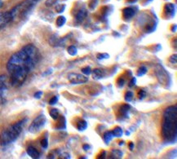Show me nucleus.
Returning <instances> with one entry per match:
<instances>
[{"label": "nucleus", "mask_w": 177, "mask_h": 159, "mask_svg": "<svg viewBox=\"0 0 177 159\" xmlns=\"http://www.w3.org/2000/svg\"><path fill=\"white\" fill-rule=\"evenodd\" d=\"M77 128L80 131H83L87 128V122L84 120H80L77 123Z\"/></svg>", "instance_id": "f3484780"}, {"label": "nucleus", "mask_w": 177, "mask_h": 159, "mask_svg": "<svg viewBox=\"0 0 177 159\" xmlns=\"http://www.w3.org/2000/svg\"><path fill=\"white\" fill-rule=\"evenodd\" d=\"M68 80L71 84H83L88 81V78L83 74L71 73L68 75Z\"/></svg>", "instance_id": "0eeeda50"}, {"label": "nucleus", "mask_w": 177, "mask_h": 159, "mask_svg": "<svg viewBox=\"0 0 177 159\" xmlns=\"http://www.w3.org/2000/svg\"><path fill=\"white\" fill-rule=\"evenodd\" d=\"M12 22V16L10 11L0 12V31L8 26V24Z\"/></svg>", "instance_id": "6e6552de"}, {"label": "nucleus", "mask_w": 177, "mask_h": 159, "mask_svg": "<svg viewBox=\"0 0 177 159\" xmlns=\"http://www.w3.org/2000/svg\"><path fill=\"white\" fill-rule=\"evenodd\" d=\"M124 99L127 102H131L132 100V99H133V93H132V91H127L125 94Z\"/></svg>", "instance_id": "a878e982"}, {"label": "nucleus", "mask_w": 177, "mask_h": 159, "mask_svg": "<svg viewBox=\"0 0 177 159\" xmlns=\"http://www.w3.org/2000/svg\"><path fill=\"white\" fill-rule=\"evenodd\" d=\"M49 114L53 120H57L58 117H60V113H59V110L57 109H52L49 111Z\"/></svg>", "instance_id": "6ab92c4d"}, {"label": "nucleus", "mask_w": 177, "mask_h": 159, "mask_svg": "<svg viewBox=\"0 0 177 159\" xmlns=\"http://www.w3.org/2000/svg\"><path fill=\"white\" fill-rule=\"evenodd\" d=\"M149 1H152V0H149Z\"/></svg>", "instance_id": "49530a36"}, {"label": "nucleus", "mask_w": 177, "mask_h": 159, "mask_svg": "<svg viewBox=\"0 0 177 159\" xmlns=\"http://www.w3.org/2000/svg\"><path fill=\"white\" fill-rule=\"evenodd\" d=\"M40 52L34 44H27L14 53L7 63V70L10 75V83L19 87L26 80L40 60Z\"/></svg>", "instance_id": "f257e3e1"}, {"label": "nucleus", "mask_w": 177, "mask_h": 159, "mask_svg": "<svg viewBox=\"0 0 177 159\" xmlns=\"http://www.w3.org/2000/svg\"><path fill=\"white\" fill-rule=\"evenodd\" d=\"M98 4V1L97 0H91L90 3H89V8L91 9H94L96 7V5Z\"/></svg>", "instance_id": "7c9ffc66"}, {"label": "nucleus", "mask_w": 177, "mask_h": 159, "mask_svg": "<svg viewBox=\"0 0 177 159\" xmlns=\"http://www.w3.org/2000/svg\"><path fill=\"white\" fill-rule=\"evenodd\" d=\"M3 5H4V2H3V0H0V8L3 7Z\"/></svg>", "instance_id": "79ce46f5"}, {"label": "nucleus", "mask_w": 177, "mask_h": 159, "mask_svg": "<svg viewBox=\"0 0 177 159\" xmlns=\"http://www.w3.org/2000/svg\"><path fill=\"white\" fill-rule=\"evenodd\" d=\"M59 158H63V159H69L70 158V155L68 153H61L59 157Z\"/></svg>", "instance_id": "c9c22d12"}, {"label": "nucleus", "mask_w": 177, "mask_h": 159, "mask_svg": "<svg viewBox=\"0 0 177 159\" xmlns=\"http://www.w3.org/2000/svg\"><path fill=\"white\" fill-rule=\"evenodd\" d=\"M125 84V80L122 78H120L118 80V87H122Z\"/></svg>", "instance_id": "f704fd0d"}, {"label": "nucleus", "mask_w": 177, "mask_h": 159, "mask_svg": "<svg viewBox=\"0 0 177 159\" xmlns=\"http://www.w3.org/2000/svg\"><path fill=\"white\" fill-rule=\"evenodd\" d=\"M135 14H136V11L132 8H126L122 10V16L126 20L132 19Z\"/></svg>", "instance_id": "f8f14e48"}, {"label": "nucleus", "mask_w": 177, "mask_h": 159, "mask_svg": "<svg viewBox=\"0 0 177 159\" xmlns=\"http://www.w3.org/2000/svg\"><path fill=\"white\" fill-rule=\"evenodd\" d=\"M111 153H112L113 158H122V155H123L122 152L118 150V149H113V150H112Z\"/></svg>", "instance_id": "5701e85b"}, {"label": "nucleus", "mask_w": 177, "mask_h": 159, "mask_svg": "<svg viewBox=\"0 0 177 159\" xmlns=\"http://www.w3.org/2000/svg\"><path fill=\"white\" fill-rule=\"evenodd\" d=\"M113 137L114 136H113L112 131H106V132L104 134V136H103V140H104V141H105V143L106 144H109V142L113 140Z\"/></svg>", "instance_id": "dca6fc26"}, {"label": "nucleus", "mask_w": 177, "mask_h": 159, "mask_svg": "<svg viewBox=\"0 0 177 159\" xmlns=\"http://www.w3.org/2000/svg\"><path fill=\"white\" fill-rule=\"evenodd\" d=\"M66 22V18L64 16H60L57 19V25L58 27H62Z\"/></svg>", "instance_id": "412c9836"}, {"label": "nucleus", "mask_w": 177, "mask_h": 159, "mask_svg": "<svg viewBox=\"0 0 177 159\" xmlns=\"http://www.w3.org/2000/svg\"><path fill=\"white\" fill-rule=\"evenodd\" d=\"M176 25H174L173 26L171 27V31H172V32H174V33H175V32H176Z\"/></svg>", "instance_id": "a19ab883"}, {"label": "nucleus", "mask_w": 177, "mask_h": 159, "mask_svg": "<svg viewBox=\"0 0 177 159\" xmlns=\"http://www.w3.org/2000/svg\"><path fill=\"white\" fill-rule=\"evenodd\" d=\"M46 122H47V119L43 114L38 115L30 124V127H29V131L32 134H36V133L39 132L45 126Z\"/></svg>", "instance_id": "39448f33"}, {"label": "nucleus", "mask_w": 177, "mask_h": 159, "mask_svg": "<svg viewBox=\"0 0 177 159\" xmlns=\"http://www.w3.org/2000/svg\"><path fill=\"white\" fill-rule=\"evenodd\" d=\"M112 133H113V136L119 138V137H121L122 136L123 131H122V129L121 128V127H119V126H116V127L112 131Z\"/></svg>", "instance_id": "aec40b11"}, {"label": "nucleus", "mask_w": 177, "mask_h": 159, "mask_svg": "<svg viewBox=\"0 0 177 159\" xmlns=\"http://www.w3.org/2000/svg\"><path fill=\"white\" fill-rule=\"evenodd\" d=\"M67 51H68L69 54L70 56H72V57H74V56L77 55V53H78V49H77V47H76L75 46H69Z\"/></svg>", "instance_id": "4be33fe9"}, {"label": "nucleus", "mask_w": 177, "mask_h": 159, "mask_svg": "<svg viewBox=\"0 0 177 159\" xmlns=\"http://www.w3.org/2000/svg\"><path fill=\"white\" fill-rule=\"evenodd\" d=\"M42 94H43V92L42 91H37V92H35L34 93V98L35 99H40L42 97Z\"/></svg>", "instance_id": "e433bc0d"}, {"label": "nucleus", "mask_w": 177, "mask_h": 159, "mask_svg": "<svg viewBox=\"0 0 177 159\" xmlns=\"http://www.w3.org/2000/svg\"><path fill=\"white\" fill-rule=\"evenodd\" d=\"M129 134H130V133L128 132V131H127V132H126V135H127H127H129Z\"/></svg>", "instance_id": "a18cd8bd"}, {"label": "nucleus", "mask_w": 177, "mask_h": 159, "mask_svg": "<svg viewBox=\"0 0 177 159\" xmlns=\"http://www.w3.org/2000/svg\"><path fill=\"white\" fill-rule=\"evenodd\" d=\"M27 152V154L30 156L31 158H34V159H37L39 158V157H40V153H39V152L38 151V149H36V148L33 147V146H29L26 149Z\"/></svg>", "instance_id": "9d476101"}, {"label": "nucleus", "mask_w": 177, "mask_h": 159, "mask_svg": "<svg viewBox=\"0 0 177 159\" xmlns=\"http://www.w3.org/2000/svg\"><path fill=\"white\" fill-rule=\"evenodd\" d=\"M83 149L85 150V151H87V150H89V148H90V146L88 145V144H84L83 146Z\"/></svg>", "instance_id": "58836bf2"}, {"label": "nucleus", "mask_w": 177, "mask_h": 159, "mask_svg": "<svg viewBox=\"0 0 177 159\" xmlns=\"http://www.w3.org/2000/svg\"><path fill=\"white\" fill-rule=\"evenodd\" d=\"M169 61L171 63V64H176L177 63V56L176 54H174L171 57L169 58Z\"/></svg>", "instance_id": "2f4dec72"}, {"label": "nucleus", "mask_w": 177, "mask_h": 159, "mask_svg": "<svg viewBox=\"0 0 177 159\" xmlns=\"http://www.w3.org/2000/svg\"><path fill=\"white\" fill-rule=\"evenodd\" d=\"M8 88L7 76L0 75V105H4L6 102V92Z\"/></svg>", "instance_id": "423d86ee"}, {"label": "nucleus", "mask_w": 177, "mask_h": 159, "mask_svg": "<svg viewBox=\"0 0 177 159\" xmlns=\"http://www.w3.org/2000/svg\"><path fill=\"white\" fill-rule=\"evenodd\" d=\"M41 146L43 148H47L48 147V140L47 138H44V139H42L41 140Z\"/></svg>", "instance_id": "c756f323"}, {"label": "nucleus", "mask_w": 177, "mask_h": 159, "mask_svg": "<svg viewBox=\"0 0 177 159\" xmlns=\"http://www.w3.org/2000/svg\"><path fill=\"white\" fill-rule=\"evenodd\" d=\"M49 43L52 47H58L62 44V39L57 38V35H52L49 38Z\"/></svg>", "instance_id": "ddd939ff"}, {"label": "nucleus", "mask_w": 177, "mask_h": 159, "mask_svg": "<svg viewBox=\"0 0 177 159\" xmlns=\"http://www.w3.org/2000/svg\"><path fill=\"white\" fill-rule=\"evenodd\" d=\"M123 143H124V141H122V142H119V144H118L121 146V145H123Z\"/></svg>", "instance_id": "37998d69"}, {"label": "nucleus", "mask_w": 177, "mask_h": 159, "mask_svg": "<svg viewBox=\"0 0 177 159\" xmlns=\"http://www.w3.org/2000/svg\"><path fill=\"white\" fill-rule=\"evenodd\" d=\"M91 73H92L94 79H101V78H103V72L101 69H96L94 70H92Z\"/></svg>", "instance_id": "a211bd4d"}, {"label": "nucleus", "mask_w": 177, "mask_h": 159, "mask_svg": "<svg viewBox=\"0 0 177 159\" xmlns=\"http://www.w3.org/2000/svg\"><path fill=\"white\" fill-rule=\"evenodd\" d=\"M129 148H130V150H133V149H134V143L131 142V143L129 144Z\"/></svg>", "instance_id": "ea45409f"}, {"label": "nucleus", "mask_w": 177, "mask_h": 159, "mask_svg": "<svg viewBox=\"0 0 177 159\" xmlns=\"http://www.w3.org/2000/svg\"><path fill=\"white\" fill-rule=\"evenodd\" d=\"M27 121V118H24L22 120L9 126L8 128L4 129L0 134V144L2 146H7L16 141L21 135L24 126L25 125Z\"/></svg>", "instance_id": "7ed1b4c3"}, {"label": "nucleus", "mask_w": 177, "mask_h": 159, "mask_svg": "<svg viewBox=\"0 0 177 159\" xmlns=\"http://www.w3.org/2000/svg\"><path fill=\"white\" fill-rule=\"evenodd\" d=\"M177 135V106L168 107L163 113L162 136L166 142H175Z\"/></svg>", "instance_id": "f03ea898"}, {"label": "nucleus", "mask_w": 177, "mask_h": 159, "mask_svg": "<svg viewBox=\"0 0 177 159\" xmlns=\"http://www.w3.org/2000/svg\"><path fill=\"white\" fill-rule=\"evenodd\" d=\"M58 0H47L45 2V5L47 7H52L57 4Z\"/></svg>", "instance_id": "c85d7f7f"}, {"label": "nucleus", "mask_w": 177, "mask_h": 159, "mask_svg": "<svg viewBox=\"0 0 177 159\" xmlns=\"http://www.w3.org/2000/svg\"><path fill=\"white\" fill-rule=\"evenodd\" d=\"M165 12L167 17L171 18L175 16L176 12V7L173 4H168L165 6Z\"/></svg>", "instance_id": "9b49d317"}, {"label": "nucleus", "mask_w": 177, "mask_h": 159, "mask_svg": "<svg viewBox=\"0 0 177 159\" xmlns=\"http://www.w3.org/2000/svg\"><path fill=\"white\" fill-rule=\"evenodd\" d=\"M82 73L85 75L89 76L91 73V69L89 66H87V67H84V68L82 69Z\"/></svg>", "instance_id": "cd10ccee"}, {"label": "nucleus", "mask_w": 177, "mask_h": 159, "mask_svg": "<svg viewBox=\"0 0 177 159\" xmlns=\"http://www.w3.org/2000/svg\"><path fill=\"white\" fill-rule=\"evenodd\" d=\"M56 11H57V13H62V12H64V9H65V5L64 4H58L56 6Z\"/></svg>", "instance_id": "393cba45"}, {"label": "nucleus", "mask_w": 177, "mask_h": 159, "mask_svg": "<svg viewBox=\"0 0 177 159\" xmlns=\"http://www.w3.org/2000/svg\"><path fill=\"white\" fill-rule=\"evenodd\" d=\"M96 57L98 60H104V59H108L109 57V55L107 53H99L97 54Z\"/></svg>", "instance_id": "bb28decb"}, {"label": "nucleus", "mask_w": 177, "mask_h": 159, "mask_svg": "<svg viewBox=\"0 0 177 159\" xmlns=\"http://www.w3.org/2000/svg\"><path fill=\"white\" fill-rule=\"evenodd\" d=\"M145 96H146V91H144V90L139 91V92H138V97H139V100H143Z\"/></svg>", "instance_id": "473e14b6"}, {"label": "nucleus", "mask_w": 177, "mask_h": 159, "mask_svg": "<svg viewBox=\"0 0 177 159\" xmlns=\"http://www.w3.org/2000/svg\"><path fill=\"white\" fill-rule=\"evenodd\" d=\"M130 109L131 107L129 105H123L120 108V114L123 117H128V114H129V112H130Z\"/></svg>", "instance_id": "2eb2a0df"}, {"label": "nucleus", "mask_w": 177, "mask_h": 159, "mask_svg": "<svg viewBox=\"0 0 177 159\" xmlns=\"http://www.w3.org/2000/svg\"><path fill=\"white\" fill-rule=\"evenodd\" d=\"M58 119H59V122L57 125V129L63 130V129L66 128V121H65V118H64V116H60L58 117Z\"/></svg>", "instance_id": "4468645a"}, {"label": "nucleus", "mask_w": 177, "mask_h": 159, "mask_svg": "<svg viewBox=\"0 0 177 159\" xmlns=\"http://www.w3.org/2000/svg\"><path fill=\"white\" fill-rule=\"evenodd\" d=\"M58 101V96H53L52 98L51 99L49 100V105H56Z\"/></svg>", "instance_id": "72a5a7b5"}, {"label": "nucleus", "mask_w": 177, "mask_h": 159, "mask_svg": "<svg viewBox=\"0 0 177 159\" xmlns=\"http://www.w3.org/2000/svg\"><path fill=\"white\" fill-rule=\"evenodd\" d=\"M39 1L40 0H25L21 4L16 5L10 11L12 16V21L24 18Z\"/></svg>", "instance_id": "20e7f679"}, {"label": "nucleus", "mask_w": 177, "mask_h": 159, "mask_svg": "<svg viewBox=\"0 0 177 159\" xmlns=\"http://www.w3.org/2000/svg\"><path fill=\"white\" fill-rule=\"evenodd\" d=\"M136 78H135V77H133L132 79H131V81H130V83H129V87H134V86L136 85Z\"/></svg>", "instance_id": "4c0bfd02"}, {"label": "nucleus", "mask_w": 177, "mask_h": 159, "mask_svg": "<svg viewBox=\"0 0 177 159\" xmlns=\"http://www.w3.org/2000/svg\"><path fill=\"white\" fill-rule=\"evenodd\" d=\"M87 16V11L85 8H82V9H80V10L77 12V14H76V16H75L76 23L80 24V23L83 22V20L86 19Z\"/></svg>", "instance_id": "1a4fd4ad"}, {"label": "nucleus", "mask_w": 177, "mask_h": 159, "mask_svg": "<svg viewBox=\"0 0 177 159\" xmlns=\"http://www.w3.org/2000/svg\"><path fill=\"white\" fill-rule=\"evenodd\" d=\"M175 44H176V39H175ZM175 47L176 48V45H175Z\"/></svg>", "instance_id": "c03bdc74"}, {"label": "nucleus", "mask_w": 177, "mask_h": 159, "mask_svg": "<svg viewBox=\"0 0 177 159\" xmlns=\"http://www.w3.org/2000/svg\"><path fill=\"white\" fill-rule=\"evenodd\" d=\"M147 73V68L145 67V66H140L139 69H138V70H137V76L138 77H141V76L144 75L145 73Z\"/></svg>", "instance_id": "b1692460"}]
</instances>
